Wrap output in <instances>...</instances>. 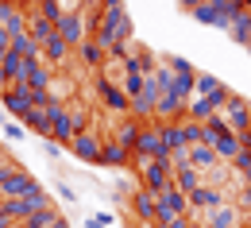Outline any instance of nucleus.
<instances>
[{
	"instance_id": "1",
	"label": "nucleus",
	"mask_w": 251,
	"mask_h": 228,
	"mask_svg": "<svg viewBox=\"0 0 251 228\" xmlns=\"http://www.w3.org/2000/svg\"><path fill=\"white\" fill-rule=\"evenodd\" d=\"M240 12H248L240 0H205V4L193 12V20H197V24H205V27H220V31H228V27H232V20H236Z\"/></svg>"
},
{
	"instance_id": "2",
	"label": "nucleus",
	"mask_w": 251,
	"mask_h": 228,
	"mask_svg": "<svg viewBox=\"0 0 251 228\" xmlns=\"http://www.w3.org/2000/svg\"><path fill=\"white\" fill-rule=\"evenodd\" d=\"M31 190H39V182H35L31 170H24L20 163H0V201H8V197H24L31 194Z\"/></svg>"
},
{
	"instance_id": "3",
	"label": "nucleus",
	"mask_w": 251,
	"mask_h": 228,
	"mask_svg": "<svg viewBox=\"0 0 251 228\" xmlns=\"http://www.w3.org/2000/svg\"><path fill=\"white\" fill-rule=\"evenodd\" d=\"M47 205H54L50 201V194L39 186V190H31V194H24V197H8V201H0V213L8 217V221H27L31 213H39V209H47Z\"/></svg>"
},
{
	"instance_id": "4",
	"label": "nucleus",
	"mask_w": 251,
	"mask_h": 228,
	"mask_svg": "<svg viewBox=\"0 0 251 228\" xmlns=\"http://www.w3.org/2000/svg\"><path fill=\"white\" fill-rule=\"evenodd\" d=\"M139 166V186L147 190V194H162V190H170L174 182H170V174H174V166L166 163V159H135Z\"/></svg>"
},
{
	"instance_id": "5",
	"label": "nucleus",
	"mask_w": 251,
	"mask_h": 228,
	"mask_svg": "<svg viewBox=\"0 0 251 228\" xmlns=\"http://www.w3.org/2000/svg\"><path fill=\"white\" fill-rule=\"evenodd\" d=\"M178 217H189V201L182 190H162V194L155 197V225L158 228H166L170 221H178Z\"/></svg>"
},
{
	"instance_id": "6",
	"label": "nucleus",
	"mask_w": 251,
	"mask_h": 228,
	"mask_svg": "<svg viewBox=\"0 0 251 228\" xmlns=\"http://www.w3.org/2000/svg\"><path fill=\"white\" fill-rule=\"evenodd\" d=\"M93 89H97V97L104 101V108H108V112H116V116H131V97L120 89V81H116V77L100 74V77L93 81Z\"/></svg>"
},
{
	"instance_id": "7",
	"label": "nucleus",
	"mask_w": 251,
	"mask_h": 228,
	"mask_svg": "<svg viewBox=\"0 0 251 228\" xmlns=\"http://www.w3.org/2000/svg\"><path fill=\"white\" fill-rule=\"evenodd\" d=\"M131 159H166V163H170V147H166L162 135H158V120L143 124L139 139H135V147H131Z\"/></svg>"
},
{
	"instance_id": "8",
	"label": "nucleus",
	"mask_w": 251,
	"mask_h": 228,
	"mask_svg": "<svg viewBox=\"0 0 251 228\" xmlns=\"http://www.w3.org/2000/svg\"><path fill=\"white\" fill-rule=\"evenodd\" d=\"M220 120L228 124V131H232V135H244V131H248V124H251V104H248V97L228 93L224 108H220Z\"/></svg>"
},
{
	"instance_id": "9",
	"label": "nucleus",
	"mask_w": 251,
	"mask_h": 228,
	"mask_svg": "<svg viewBox=\"0 0 251 228\" xmlns=\"http://www.w3.org/2000/svg\"><path fill=\"white\" fill-rule=\"evenodd\" d=\"M228 85L224 89H217L213 97H193L189 101V108H186V120H197V124H209L213 116H220V108H224V101H228Z\"/></svg>"
},
{
	"instance_id": "10",
	"label": "nucleus",
	"mask_w": 251,
	"mask_h": 228,
	"mask_svg": "<svg viewBox=\"0 0 251 228\" xmlns=\"http://www.w3.org/2000/svg\"><path fill=\"white\" fill-rule=\"evenodd\" d=\"M186 201H189V221H193V217H205V213L220 209L228 197H224V190H217V186H205V182H201V186H197V190H193Z\"/></svg>"
},
{
	"instance_id": "11",
	"label": "nucleus",
	"mask_w": 251,
	"mask_h": 228,
	"mask_svg": "<svg viewBox=\"0 0 251 228\" xmlns=\"http://www.w3.org/2000/svg\"><path fill=\"white\" fill-rule=\"evenodd\" d=\"M58 35H62L66 43L77 51L85 39H93V35H89V12L81 8V12H74V16H62V24H58Z\"/></svg>"
},
{
	"instance_id": "12",
	"label": "nucleus",
	"mask_w": 251,
	"mask_h": 228,
	"mask_svg": "<svg viewBox=\"0 0 251 228\" xmlns=\"http://www.w3.org/2000/svg\"><path fill=\"white\" fill-rule=\"evenodd\" d=\"M0 108L16 120V124H24V116L31 112V97H27V89L24 85H12V89H4L0 93Z\"/></svg>"
},
{
	"instance_id": "13",
	"label": "nucleus",
	"mask_w": 251,
	"mask_h": 228,
	"mask_svg": "<svg viewBox=\"0 0 251 228\" xmlns=\"http://www.w3.org/2000/svg\"><path fill=\"white\" fill-rule=\"evenodd\" d=\"M70 151L81 159V163H100V135L93 128L89 131H77L74 139H70Z\"/></svg>"
},
{
	"instance_id": "14",
	"label": "nucleus",
	"mask_w": 251,
	"mask_h": 228,
	"mask_svg": "<svg viewBox=\"0 0 251 228\" xmlns=\"http://www.w3.org/2000/svg\"><path fill=\"white\" fill-rule=\"evenodd\" d=\"M0 27H4L8 35L27 31V8L16 4V0H0Z\"/></svg>"
},
{
	"instance_id": "15",
	"label": "nucleus",
	"mask_w": 251,
	"mask_h": 228,
	"mask_svg": "<svg viewBox=\"0 0 251 228\" xmlns=\"http://www.w3.org/2000/svg\"><path fill=\"white\" fill-rule=\"evenodd\" d=\"M201 225H205V228H240V225H244V213H240L232 201H224L220 209H213V213L201 217Z\"/></svg>"
},
{
	"instance_id": "16",
	"label": "nucleus",
	"mask_w": 251,
	"mask_h": 228,
	"mask_svg": "<svg viewBox=\"0 0 251 228\" xmlns=\"http://www.w3.org/2000/svg\"><path fill=\"white\" fill-rule=\"evenodd\" d=\"M155 120H162V124H174V120H186V101L178 97L174 89L170 93H162L155 104Z\"/></svg>"
},
{
	"instance_id": "17",
	"label": "nucleus",
	"mask_w": 251,
	"mask_h": 228,
	"mask_svg": "<svg viewBox=\"0 0 251 228\" xmlns=\"http://www.w3.org/2000/svg\"><path fill=\"white\" fill-rule=\"evenodd\" d=\"M127 205H131V217H135L139 225H155V194H147V190L139 186L135 194L127 197Z\"/></svg>"
},
{
	"instance_id": "18",
	"label": "nucleus",
	"mask_w": 251,
	"mask_h": 228,
	"mask_svg": "<svg viewBox=\"0 0 251 228\" xmlns=\"http://www.w3.org/2000/svg\"><path fill=\"white\" fill-rule=\"evenodd\" d=\"M0 70H4V77H8V89H12V85H24V77H27V58H20L16 51H8L4 62H0Z\"/></svg>"
},
{
	"instance_id": "19",
	"label": "nucleus",
	"mask_w": 251,
	"mask_h": 228,
	"mask_svg": "<svg viewBox=\"0 0 251 228\" xmlns=\"http://www.w3.org/2000/svg\"><path fill=\"white\" fill-rule=\"evenodd\" d=\"M100 163L104 166H127L131 163V151L116 139H100Z\"/></svg>"
},
{
	"instance_id": "20",
	"label": "nucleus",
	"mask_w": 251,
	"mask_h": 228,
	"mask_svg": "<svg viewBox=\"0 0 251 228\" xmlns=\"http://www.w3.org/2000/svg\"><path fill=\"white\" fill-rule=\"evenodd\" d=\"M170 182H174V190H182V194H193L197 186H201V170H193L189 163H182V166H174V174H170Z\"/></svg>"
},
{
	"instance_id": "21",
	"label": "nucleus",
	"mask_w": 251,
	"mask_h": 228,
	"mask_svg": "<svg viewBox=\"0 0 251 228\" xmlns=\"http://www.w3.org/2000/svg\"><path fill=\"white\" fill-rule=\"evenodd\" d=\"M186 159H189V166H193V170H201V174H205V170H213V166H220L217 151H213V147H205V143L189 147V151H186Z\"/></svg>"
},
{
	"instance_id": "22",
	"label": "nucleus",
	"mask_w": 251,
	"mask_h": 228,
	"mask_svg": "<svg viewBox=\"0 0 251 228\" xmlns=\"http://www.w3.org/2000/svg\"><path fill=\"white\" fill-rule=\"evenodd\" d=\"M139 131H143V124H139L135 116H120V120H116V135H112V139H116V143H124L127 151H131V147H135V139H139Z\"/></svg>"
},
{
	"instance_id": "23",
	"label": "nucleus",
	"mask_w": 251,
	"mask_h": 228,
	"mask_svg": "<svg viewBox=\"0 0 251 228\" xmlns=\"http://www.w3.org/2000/svg\"><path fill=\"white\" fill-rule=\"evenodd\" d=\"M70 51H74V47H70V43H66L58 31H54L50 39H47V43H43V54H47V62H54V66H66Z\"/></svg>"
},
{
	"instance_id": "24",
	"label": "nucleus",
	"mask_w": 251,
	"mask_h": 228,
	"mask_svg": "<svg viewBox=\"0 0 251 228\" xmlns=\"http://www.w3.org/2000/svg\"><path fill=\"white\" fill-rule=\"evenodd\" d=\"M50 81H54V77H50V70H47L43 62H27V77H24V89H27V93L50 89Z\"/></svg>"
},
{
	"instance_id": "25",
	"label": "nucleus",
	"mask_w": 251,
	"mask_h": 228,
	"mask_svg": "<svg viewBox=\"0 0 251 228\" xmlns=\"http://www.w3.org/2000/svg\"><path fill=\"white\" fill-rule=\"evenodd\" d=\"M77 58L89 66V70H100V66L108 62V54H104V47H100L97 39H85V43L77 47Z\"/></svg>"
},
{
	"instance_id": "26",
	"label": "nucleus",
	"mask_w": 251,
	"mask_h": 228,
	"mask_svg": "<svg viewBox=\"0 0 251 228\" xmlns=\"http://www.w3.org/2000/svg\"><path fill=\"white\" fill-rule=\"evenodd\" d=\"M158 135H162V143L170 147V155H174V151H189L186 135H182V120H174V124H162V120H158Z\"/></svg>"
},
{
	"instance_id": "27",
	"label": "nucleus",
	"mask_w": 251,
	"mask_h": 228,
	"mask_svg": "<svg viewBox=\"0 0 251 228\" xmlns=\"http://www.w3.org/2000/svg\"><path fill=\"white\" fill-rule=\"evenodd\" d=\"M27 35H31L35 43H39V51H43V43L54 35V24H47L39 12H27Z\"/></svg>"
},
{
	"instance_id": "28",
	"label": "nucleus",
	"mask_w": 251,
	"mask_h": 228,
	"mask_svg": "<svg viewBox=\"0 0 251 228\" xmlns=\"http://www.w3.org/2000/svg\"><path fill=\"white\" fill-rule=\"evenodd\" d=\"M228 35H232V43H240V47H248V51H251V12H240V16L232 20Z\"/></svg>"
},
{
	"instance_id": "29",
	"label": "nucleus",
	"mask_w": 251,
	"mask_h": 228,
	"mask_svg": "<svg viewBox=\"0 0 251 228\" xmlns=\"http://www.w3.org/2000/svg\"><path fill=\"white\" fill-rule=\"evenodd\" d=\"M12 51H16L20 58H27V62H39V54H43V51H39V43H35V39H31L27 31L12 35Z\"/></svg>"
},
{
	"instance_id": "30",
	"label": "nucleus",
	"mask_w": 251,
	"mask_h": 228,
	"mask_svg": "<svg viewBox=\"0 0 251 228\" xmlns=\"http://www.w3.org/2000/svg\"><path fill=\"white\" fill-rule=\"evenodd\" d=\"M62 213H58V205H47V209H39V213H31L27 221H20L16 228H50L54 221H58Z\"/></svg>"
},
{
	"instance_id": "31",
	"label": "nucleus",
	"mask_w": 251,
	"mask_h": 228,
	"mask_svg": "<svg viewBox=\"0 0 251 228\" xmlns=\"http://www.w3.org/2000/svg\"><path fill=\"white\" fill-rule=\"evenodd\" d=\"M217 89H224V81H220L217 74H201V70H197V81H193V97H213Z\"/></svg>"
},
{
	"instance_id": "32",
	"label": "nucleus",
	"mask_w": 251,
	"mask_h": 228,
	"mask_svg": "<svg viewBox=\"0 0 251 228\" xmlns=\"http://www.w3.org/2000/svg\"><path fill=\"white\" fill-rule=\"evenodd\" d=\"M24 128L39 131V135L47 139V135H50V116H47V108H31V112L24 116Z\"/></svg>"
},
{
	"instance_id": "33",
	"label": "nucleus",
	"mask_w": 251,
	"mask_h": 228,
	"mask_svg": "<svg viewBox=\"0 0 251 228\" xmlns=\"http://www.w3.org/2000/svg\"><path fill=\"white\" fill-rule=\"evenodd\" d=\"M35 12H39V16H43V20H47V24H54V31H58V24H62V4H58V0H43V4H39V8H35Z\"/></svg>"
},
{
	"instance_id": "34",
	"label": "nucleus",
	"mask_w": 251,
	"mask_h": 228,
	"mask_svg": "<svg viewBox=\"0 0 251 228\" xmlns=\"http://www.w3.org/2000/svg\"><path fill=\"white\" fill-rule=\"evenodd\" d=\"M182 135H186V147H197L201 135H205V124H197V120H182Z\"/></svg>"
},
{
	"instance_id": "35",
	"label": "nucleus",
	"mask_w": 251,
	"mask_h": 228,
	"mask_svg": "<svg viewBox=\"0 0 251 228\" xmlns=\"http://www.w3.org/2000/svg\"><path fill=\"white\" fill-rule=\"evenodd\" d=\"M66 108H70L74 131H89V108H81V104H66Z\"/></svg>"
},
{
	"instance_id": "36",
	"label": "nucleus",
	"mask_w": 251,
	"mask_h": 228,
	"mask_svg": "<svg viewBox=\"0 0 251 228\" xmlns=\"http://www.w3.org/2000/svg\"><path fill=\"white\" fill-rule=\"evenodd\" d=\"M0 135H4L8 143H20V139H24V124H16V120L4 116V120H0Z\"/></svg>"
},
{
	"instance_id": "37",
	"label": "nucleus",
	"mask_w": 251,
	"mask_h": 228,
	"mask_svg": "<svg viewBox=\"0 0 251 228\" xmlns=\"http://www.w3.org/2000/svg\"><path fill=\"white\" fill-rule=\"evenodd\" d=\"M112 213H93V217H85V228H112Z\"/></svg>"
},
{
	"instance_id": "38",
	"label": "nucleus",
	"mask_w": 251,
	"mask_h": 228,
	"mask_svg": "<svg viewBox=\"0 0 251 228\" xmlns=\"http://www.w3.org/2000/svg\"><path fill=\"white\" fill-rule=\"evenodd\" d=\"M232 205H236L240 213H248V209H251V186H240V197H236Z\"/></svg>"
},
{
	"instance_id": "39",
	"label": "nucleus",
	"mask_w": 251,
	"mask_h": 228,
	"mask_svg": "<svg viewBox=\"0 0 251 228\" xmlns=\"http://www.w3.org/2000/svg\"><path fill=\"white\" fill-rule=\"evenodd\" d=\"M8 51H12V35L0 27V62H4V54H8Z\"/></svg>"
},
{
	"instance_id": "40",
	"label": "nucleus",
	"mask_w": 251,
	"mask_h": 228,
	"mask_svg": "<svg viewBox=\"0 0 251 228\" xmlns=\"http://www.w3.org/2000/svg\"><path fill=\"white\" fill-rule=\"evenodd\" d=\"M201 4H205V0H178V8H182V12H189V16H193Z\"/></svg>"
},
{
	"instance_id": "41",
	"label": "nucleus",
	"mask_w": 251,
	"mask_h": 228,
	"mask_svg": "<svg viewBox=\"0 0 251 228\" xmlns=\"http://www.w3.org/2000/svg\"><path fill=\"white\" fill-rule=\"evenodd\" d=\"M58 194H62V201H70V205L77 201V197H74V190H70V186H62V182H58Z\"/></svg>"
},
{
	"instance_id": "42",
	"label": "nucleus",
	"mask_w": 251,
	"mask_h": 228,
	"mask_svg": "<svg viewBox=\"0 0 251 228\" xmlns=\"http://www.w3.org/2000/svg\"><path fill=\"white\" fill-rule=\"evenodd\" d=\"M166 228H189V217H178V221H170Z\"/></svg>"
},
{
	"instance_id": "43",
	"label": "nucleus",
	"mask_w": 251,
	"mask_h": 228,
	"mask_svg": "<svg viewBox=\"0 0 251 228\" xmlns=\"http://www.w3.org/2000/svg\"><path fill=\"white\" fill-rule=\"evenodd\" d=\"M240 143H244V147H248V151H251V124H248V131L240 135Z\"/></svg>"
},
{
	"instance_id": "44",
	"label": "nucleus",
	"mask_w": 251,
	"mask_h": 228,
	"mask_svg": "<svg viewBox=\"0 0 251 228\" xmlns=\"http://www.w3.org/2000/svg\"><path fill=\"white\" fill-rule=\"evenodd\" d=\"M16 4H24V8H39L43 0H16Z\"/></svg>"
},
{
	"instance_id": "45",
	"label": "nucleus",
	"mask_w": 251,
	"mask_h": 228,
	"mask_svg": "<svg viewBox=\"0 0 251 228\" xmlns=\"http://www.w3.org/2000/svg\"><path fill=\"white\" fill-rule=\"evenodd\" d=\"M0 228H16V221H8V217L0 213Z\"/></svg>"
},
{
	"instance_id": "46",
	"label": "nucleus",
	"mask_w": 251,
	"mask_h": 228,
	"mask_svg": "<svg viewBox=\"0 0 251 228\" xmlns=\"http://www.w3.org/2000/svg\"><path fill=\"white\" fill-rule=\"evenodd\" d=\"M4 89H8V77H4V70H0V93H4Z\"/></svg>"
},
{
	"instance_id": "47",
	"label": "nucleus",
	"mask_w": 251,
	"mask_h": 228,
	"mask_svg": "<svg viewBox=\"0 0 251 228\" xmlns=\"http://www.w3.org/2000/svg\"><path fill=\"white\" fill-rule=\"evenodd\" d=\"M244 228H251V209H248V213H244Z\"/></svg>"
},
{
	"instance_id": "48",
	"label": "nucleus",
	"mask_w": 251,
	"mask_h": 228,
	"mask_svg": "<svg viewBox=\"0 0 251 228\" xmlns=\"http://www.w3.org/2000/svg\"><path fill=\"white\" fill-rule=\"evenodd\" d=\"M50 228H70V225H66V221H62V217H58V221H54V225H50Z\"/></svg>"
},
{
	"instance_id": "49",
	"label": "nucleus",
	"mask_w": 251,
	"mask_h": 228,
	"mask_svg": "<svg viewBox=\"0 0 251 228\" xmlns=\"http://www.w3.org/2000/svg\"><path fill=\"white\" fill-rule=\"evenodd\" d=\"M189 228H205V225H201V221H189Z\"/></svg>"
},
{
	"instance_id": "50",
	"label": "nucleus",
	"mask_w": 251,
	"mask_h": 228,
	"mask_svg": "<svg viewBox=\"0 0 251 228\" xmlns=\"http://www.w3.org/2000/svg\"><path fill=\"white\" fill-rule=\"evenodd\" d=\"M147 228H158V225H147Z\"/></svg>"
},
{
	"instance_id": "51",
	"label": "nucleus",
	"mask_w": 251,
	"mask_h": 228,
	"mask_svg": "<svg viewBox=\"0 0 251 228\" xmlns=\"http://www.w3.org/2000/svg\"><path fill=\"white\" fill-rule=\"evenodd\" d=\"M0 163H4V155H0Z\"/></svg>"
}]
</instances>
